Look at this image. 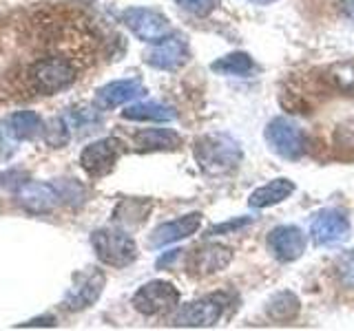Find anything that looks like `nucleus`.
I'll use <instances>...</instances> for the list:
<instances>
[{"mask_svg":"<svg viewBox=\"0 0 354 331\" xmlns=\"http://www.w3.org/2000/svg\"><path fill=\"white\" fill-rule=\"evenodd\" d=\"M131 141L140 152L177 150L182 146V137L171 128H142L131 137Z\"/></svg>","mask_w":354,"mask_h":331,"instance_id":"obj_18","label":"nucleus"},{"mask_svg":"<svg viewBox=\"0 0 354 331\" xmlns=\"http://www.w3.org/2000/svg\"><path fill=\"white\" fill-rule=\"evenodd\" d=\"M266 314L274 323H290L299 314V298L292 292H279L266 305Z\"/></svg>","mask_w":354,"mask_h":331,"instance_id":"obj_23","label":"nucleus"},{"mask_svg":"<svg viewBox=\"0 0 354 331\" xmlns=\"http://www.w3.org/2000/svg\"><path fill=\"white\" fill-rule=\"evenodd\" d=\"M341 9L352 22H354V0H341Z\"/></svg>","mask_w":354,"mask_h":331,"instance_id":"obj_31","label":"nucleus"},{"mask_svg":"<svg viewBox=\"0 0 354 331\" xmlns=\"http://www.w3.org/2000/svg\"><path fill=\"white\" fill-rule=\"evenodd\" d=\"M104 285H106V276L102 270L88 268V270L77 272L73 276V285L62 298V309L69 314L84 312V309L97 303V298L104 292Z\"/></svg>","mask_w":354,"mask_h":331,"instance_id":"obj_6","label":"nucleus"},{"mask_svg":"<svg viewBox=\"0 0 354 331\" xmlns=\"http://www.w3.org/2000/svg\"><path fill=\"white\" fill-rule=\"evenodd\" d=\"M122 25H124L133 36L142 42H162L164 38H169L173 29L171 22L164 14L155 9H147V7H129L120 14Z\"/></svg>","mask_w":354,"mask_h":331,"instance_id":"obj_4","label":"nucleus"},{"mask_svg":"<svg viewBox=\"0 0 354 331\" xmlns=\"http://www.w3.org/2000/svg\"><path fill=\"white\" fill-rule=\"evenodd\" d=\"M151 210H153V201H149V199H138V197L122 199L113 210V223L122 230L140 228L149 219Z\"/></svg>","mask_w":354,"mask_h":331,"instance_id":"obj_19","label":"nucleus"},{"mask_svg":"<svg viewBox=\"0 0 354 331\" xmlns=\"http://www.w3.org/2000/svg\"><path fill=\"white\" fill-rule=\"evenodd\" d=\"M199 225H202V214L199 212H191V214H184L180 219L166 221V223H162L153 230V234L149 237V245L151 248L171 245V243H177V241L195 234V232L199 230Z\"/></svg>","mask_w":354,"mask_h":331,"instance_id":"obj_16","label":"nucleus"},{"mask_svg":"<svg viewBox=\"0 0 354 331\" xmlns=\"http://www.w3.org/2000/svg\"><path fill=\"white\" fill-rule=\"evenodd\" d=\"M131 305L142 316H162L180 305V292L169 281H151L133 294Z\"/></svg>","mask_w":354,"mask_h":331,"instance_id":"obj_7","label":"nucleus"},{"mask_svg":"<svg viewBox=\"0 0 354 331\" xmlns=\"http://www.w3.org/2000/svg\"><path fill=\"white\" fill-rule=\"evenodd\" d=\"M191 58V51H188V44L182 36H171L164 38L162 42H155L153 49L144 53V60L151 64L153 69L160 71H177L188 62Z\"/></svg>","mask_w":354,"mask_h":331,"instance_id":"obj_11","label":"nucleus"},{"mask_svg":"<svg viewBox=\"0 0 354 331\" xmlns=\"http://www.w3.org/2000/svg\"><path fill=\"white\" fill-rule=\"evenodd\" d=\"M232 261V252L226 245L219 243H204V245L195 248L186 259V270L193 276H210L217 274Z\"/></svg>","mask_w":354,"mask_h":331,"instance_id":"obj_12","label":"nucleus"},{"mask_svg":"<svg viewBox=\"0 0 354 331\" xmlns=\"http://www.w3.org/2000/svg\"><path fill=\"white\" fill-rule=\"evenodd\" d=\"M210 69L219 75H237V77H243V75H250L254 69H257V64L252 62V58L248 53H228L224 58L215 60L210 64Z\"/></svg>","mask_w":354,"mask_h":331,"instance_id":"obj_24","label":"nucleus"},{"mask_svg":"<svg viewBox=\"0 0 354 331\" xmlns=\"http://www.w3.org/2000/svg\"><path fill=\"white\" fill-rule=\"evenodd\" d=\"M250 223V219L248 217H243V219H232V221H226V223H217L208 230V234L210 237H217V234H228V232H237L241 230L243 225H248Z\"/></svg>","mask_w":354,"mask_h":331,"instance_id":"obj_28","label":"nucleus"},{"mask_svg":"<svg viewBox=\"0 0 354 331\" xmlns=\"http://www.w3.org/2000/svg\"><path fill=\"white\" fill-rule=\"evenodd\" d=\"M295 192V183L290 181V179H272V181H268L266 185H261V188H257L252 194H250V199H248V203H250V208H270V205H277V203H281L283 199H288Z\"/></svg>","mask_w":354,"mask_h":331,"instance_id":"obj_20","label":"nucleus"},{"mask_svg":"<svg viewBox=\"0 0 354 331\" xmlns=\"http://www.w3.org/2000/svg\"><path fill=\"white\" fill-rule=\"evenodd\" d=\"M122 117L129 121H173L177 115L162 102H138L122 110Z\"/></svg>","mask_w":354,"mask_h":331,"instance_id":"obj_21","label":"nucleus"},{"mask_svg":"<svg viewBox=\"0 0 354 331\" xmlns=\"http://www.w3.org/2000/svg\"><path fill=\"white\" fill-rule=\"evenodd\" d=\"M180 252H182V250H173L171 254H166V257H162V259L158 261V268H166L169 263H173L177 257H180Z\"/></svg>","mask_w":354,"mask_h":331,"instance_id":"obj_30","label":"nucleus"},{"mask_svg":"<svg viewBox=\"0 0 354 331\" xmlns=\"http://www.w3.org/2000/svg\"><path fill=\"white\" fill-rule=\"evenodd\" d=\"M337 274H339V281L346 285V287H354V252L346 254L339 265H337Z\"/></svg>","mask_w":354,"mask_h":331,"instance_id":"obj_27","label":"nucleus"},{"mask_svg":"<svg viewBox=\"0 0 354 331\" xmlns=\"http://www.w3.org/2000/svg\"><path fill=\"white\" fill-rule=\"evenodd\" d=\"M268 250L281 263H292L306 252V234L297 225H277L268 234Z\"/></svg>","mask_w":354,"mask_h":331,"instance_id":"obj_13","label":"nucleus"},{"mask_svg":"<svg viewBox=\"0 0 354 331\" xmlns=\"http://www.w3.org/2000/svg\"><path fill=\"white\" fill-rule=\"evenodd\" d=\"M248 3H252V5H270V3H274V0H248Z\"/></svg>","mask_w":354,"mask_h":331,"instance_id":"obj_32","label":"nucleus"},{"mask_svg":"<svg viewBox=\"0 0 354 331\" xmlns=\"http://www.w3.org/2000/svg\"><path fill=\"white\" fill-rule=\"evenodd\" d=\"M42 137H44V141H47L51 148H62L64 143L71 139L69 124H66L62 117H53L49 124H44Z\"/></svg>","mask_w":354,"mask_h":331,"instance_id":"obj_25","label":"nucleus"},{"mask_svg":"<svg viewBox=\"0 0 354 331\" xmlns=\"http://www.w3.org/2000/svg\"><path fill=\"white\" fill-rule=\"evenodd\" d=\"M91 248L106 268H129L138 259V243L122 228H100L91 234Z\"/></svg>","mask_w":354,"mask_h":331,"instance_id":"obj_1","label":"nucleus"},{"mask_svg":"<svg viewBox=\"0 0 354 331\" xmlns=\"http://www.w3.org/2000/svg\"><path fill=\"white\" fill-rule=\"evenodd\" d=\"M18 203L31 214H47L60 203L58 188L51 183H38V181H22L18 185Z\"/></svg>","mask_w":354,"mask_h":331,"instance_id":"obj_14","label":"nucleus"},{"mask_svg":"<svg viewBox=\"0 0 354 331\" xmlns=\"http://www.w3.org/2000/svg\"><path fill=\"white\" fill-rule=\"evenodd\" d=\"M122 154H124V143L118 137L95 139L82 148L80 168L91 177V179H102V177L113 172Z\"/></svg>","mask_w":354,"mask_h":331,"instance_id":"obj_5","label":"nucleus"},{"mask_svg":"<svg viewBox=\"0 0 354 331\" xmlns=\"http://www.w3.org/2000/svg\"><path fill=\"white\" fill-rule=\"evenodd\" d=\"M53 325H55V318L42 316V318H36V320H29V323H22L20 327H53Z\"/></svg>","mask_w":354,"mask_h":331,"instance_id":"obj_29","label":"nucleus"},{"mask_svg":"<svg viewBox=\"0 0 354 331\" xmlns=\"http://www.w3.org/2000/svg\"><path fill=\"white\" fill-rule=\"evenodd\" d=\"M29 77L36 91L44 95L60 93L75 82V66L64 58H44L31 66Z\"/></svg>","mask_w":354,"mask_h":331,"instance_id":"obj_8","label":"nucleus"},{"mask_svg":"<svg viewBox=\"0 0 354 331\" xmlns=\"http://www.w3.org/2000/svg\"><path fill=\"white\" fill-rule=\"evenodd\" d=\"M324 80L330 88H335L339 93L354 95V60L335 62L326 69Z\"/></svg>","mask_w":354,"mask_h":331,"instance_id":"obj_22","label":"nucleus"},{"mask_svg":"<svg viewBox=\"0 0 354 331\" xmlns=\"http://www.w3.org/2000/svg\"><path fill=\"white\" fill-rule=\"evenodd\" d=\"M310 234L317 245H337L350 234V217L339 208L321 210L310 225Z\"/></svg>","mask_w":354,"mask_h":331,"instance_id":"obj_10","label":"nucleus"},{"mask_svg":"<svg viewBox=\"0 0 354 331\" xmlns=\"http://www.w3.org/2000/svg\"><path fill=\"white\" fill-rule=\"evenodd\" d=\"M195 159L204 172L221 174L237 168L241 161V148L228 135H204L195 139Z\"/></svg>","mask_w":354,"mask_h":331,"instance_id":"obj_2","label":"nucleus"},{"mask_svg":"<svg viewBox=\"0 0 354 331\" xmlns=\"http://www.w3.org/2000/svg\"><path fill=\"white\" fill-rule=\"evenodd\" d=\"M266 141L272 152L283 159H301L308 150V137L304 128L288 117H277L266 126Z\"/></svg>","mask_w":354,"mask_h":331,"instance_id":"obj_3","label":"nucleus"},{"mask_svg":"<svg viewBox=\"0 0 354 331\" xmlns=\"http://www.w3.org/2000/svg\"><path fill=\"white\" fill-rule=\"evenodd\" d=\"M5 135L16 141H31L42 135L44 121L36 110H16L5 119Z\"/></svg>","mask_w":354,"mask_h":331,"instance_id":"obj_17","label":"nucleus"},{"mask_svg":"<svg viewBox=\"0 0 354 331\" xmlns=\"http://www.w3.org/2000/svg\"><path fill=\"white\" fill-rule=\"evenodd\" d=\"M175 5H180L184 11L199 18H206L213 14V9L217 7V0H173Z\"/></svg>","mask_w":354,"mask_h":331,"instance_id":"obj_26","label":"nucleus"},{"mask_svg":"<svg viewBox=\"0 0 354 331\" xmlns=\"http://www.w3.org/2000/svg\"><path fill=\"white\" fill-rule=\"evenodd\" d=\"M226 298L224 294H210L204 298L180 307L173 316L175 327H213L224 314Z\"/></svg>","mask_w":354,"mask_h":331,"instance_id":"obj_9","label":"nucleus"},{"mask_svg":"<svg viewBox=\"0 0 354 331\" xmlns=\"http://www.w3.org/2000/svg\"><path fill=\"white\" fill-rule=\"evenodd\" d=\"M147 93V88L142 86L140 80L131 77V80H115V82H109L102 88H97L95 93V106L97 110H113L118 106H124L133 99L142 97Z\"/></svg>","mask_w":354,"mask_h":331,"instance_id":"obj_15","label":"nucleus"}]
</instances>
